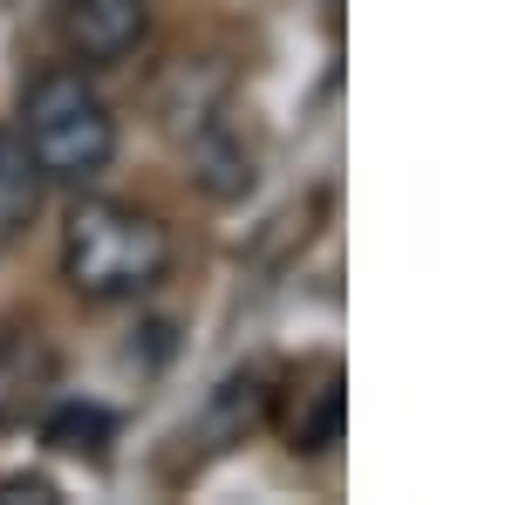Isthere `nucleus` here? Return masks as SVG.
Wrapping results in <instances>:
<instances>
[{
  "label": "nucleus",
  "instance_id": "obj_1",
  "mask_svg": "<svg viewBox=\"0 0 512 505\" xmlns=\"http://www.w3.org/2000/svg\"><path fill=\"white\" fill-rule=\"evenodd\" d=\"M171 273V226L123 205V198H82L62 226V280L82 301H144Z\"/></svg>",
  "mask_w": 512,
  "mask_h": 505
},
{
  "label": "nucleus",
  "instance_id": "obj_2",
  "mask_svg": "<svg viewBox=\"0 0 512 505\" xmlns=\"http://www.w3.org/2000/svg\"><path fill=\"white\" fill-rule=\"evenodd\" d=\"M21 144L48 185H96L117 157V110L82 69H48L21 96Z\"/></svg>",
  "mask_w": 512,
  "mask_h": 505
},
{
  "label": "nucleus",
  "instance_id": "obj_3",
  "mask_svg": "<svg viewBox=\"0 0 512 505\" xmlns=\"http://www.w3.org/2000/svg\"><path fill=\"white\" fill-rule=\"evenodd\" d=\"M55 389H62V362H55V349H48L41 335L7 328V335H0V430L41 424L48 403H55Z\"/></svg>",
  "mask_w": 512,
  "mask_h": 505
},
{
  "label": "nucleus",
  "instance_id": "obj_4",
  "mask_svg": "<svg viewBox=\"0 0 512 505\" xmlns=\"http://www.w3.org/2000/svg\"><path fill=\"white\" fill-rule=\"evenodd\" d=\"M151 7L158 0H69L62 28H69V48L89 69H117L137 41L151 35Z\"/></svg>",
  "mask_w": 512,
  "mask_h": 505
},
{
  "label": "nucleus",
  "instance_id": "obj_5",
  "mask_svg": "<svg viewBox=\"0 0 512 505\" xmlns=\"http://www.w3.org/2000/svg\"><path fill=\"white\" fill-rule=\"evenodd\" d=\"M41 198H48V178H41L35 151L21 144V130H0V239H21L41 219Z\"/></svg>",
  "mask_w": 512,
  "mask_h": 505
},
{
  "label": "nucleus",
  "instance_id": "obj_6",
  "mask_svg": "<svg viewBox=\"0 0 512 505\" xmlns=\"http://www.w3.org/2000/svg\"><path fill=\"white\" fill-rule=\"evenodd\" d=\"M41 437L62 451V458H89V465H103L110 458V444H117V424H110V410H96V403H48V417H41Z\"/></svg>",
  "mask_w": 512,
  "mask_h": 505
},
{
  "label": "nucleus",
  "instance_id": "obj_7",
  "mask_svg": "<svg viewBox=\"0 0 512 505\" xmlns=\"http://www.w3.org/2000/svg\"><path fill=\"white\" fill-rule=\"evenodd\" d=\"M287 437H294V451H328V444L342 437V376H335V369H321L315 417H294V424H287Z\"/></svg>",
  "mask_w": 512,
  "mask_h": 505
},
{
  "label": "nucleus",
  "instance_id": "obj_8",
  "mask_svg": "<svg viewBox=\"0 0 512 505\" xmlns=\"http://www.w3.org/2000/svg\"><path fill=\"white\" fill-rule=\"evenodd\" d=\"M62 492L48 485V478H7L0 485V505H55Z\"/></svg>",
  "mask_w": 512,
  "mask_h": 505
}]
</instances>
